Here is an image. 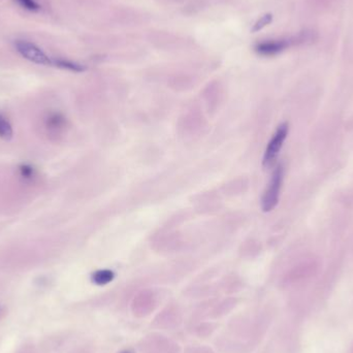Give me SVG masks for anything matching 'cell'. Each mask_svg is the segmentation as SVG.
<instances>
[{"instance_id":"obj_3","label":"cell","mask_w":353,"mask_h":353,"mask_svg":"<svg viewBox=\"0 0 353 353\" xmlns=\"http://www.w3.org/2000/svg\"><path fill=\"white\" fill-rule=\"evenodd\" d=\"M14 47L18 53L29 61L41 65H53V59L31 41L18 40Z\"/></svg>"},{"instance_id":"obj_6","label":"cell","mask_w":353,"mask_h":353,"mask_svg":"<svg viewBox=\"0 0 353 353\" xmlns=\"http://www.w3.org/2000/svg\"><path fill=\"white\" fill-rule=\"evenodd\" d=\"M53 65L60 67V68H64L67 70H71V71H76V72H82L86 69L85 66L72 62L69 60H64V59H53Z\"/></svg>"},{"instance_id":"obj_9","label":"cell","mask_w":353,"mask_h":353,"mask_svg":"<svg viewBox=\"0 0 353 353\" xmlns=\"http://www.w3.org/2000/svg\"><path fill=\"white\" fill-rule=\"evenodd\" d=\"M16 1L25 9L30 11H37L40 9V5L36 0H16Z\"/></svg>"},{"instance_id":"obj_5","label":"cell","mask_w":353,"mask_h":353,"mask_svg":"<svg viewBox=\"0 0 353 353\" xmlns=\"http://www.w3.org/2000/svg\"><path fill=\"white\" fill-rule=\"evenodd\" d=\"M115 277L114 272L110 270H100L92 275V281L97 285H106Z\"/></svg>"},{"instance_id":"obj_2","label":"cell","mask_w":353,"mask_h":353,"mask_svg":"<svg viewBox=\"0 0 353 353\" xmlns=\"http://www.w3.org/2000/svg\"><path fill=\"white\" fill-rule=\"evenodd\" d=\"M288 124L282 123L280 126L277 128L274 136L272 137L271 141L269 142L266 152H264L263 159H262V166L264 168H270L274 163L279 154L281 151L283 144L288 135Z\"/></svg>"},{"instance_id":"obj_1","label":"cell","mask_w":353,"mask_h":353,"mask_svg":"<svg viewBox=\"0 0 353 353\" xmlns=\"http://www.w3.org/2000/svg\"><path fill=\"white\" fill-rule=\"evenodd\" d=\"M284 179V168L279 165L273 172L270 183L261 198V209L263 212H270L275 209L279 201L280 191Z\"/></svg>"},{"instance_id":"obj_8","label":"cell","mask_w":353,"mask_h":353,"mask_svg":"<svg viewBox=\"0 0 353 353\" xmlns=\"http://www.w3.org/2000/svg\"><path fill=\"white\" fill-rule=\"evenodd\" d=\"M272 20H273V16H272L271 13L264 14L263 17H261V18L254 24V26H253L252 29H251V32L254 33V32H257V31H259V30H261V29H262L263 27L268 26V25L272 22Z\"/></svg>"},{"instance_id":"obj_4","label":"cell","mask_w":353,"mask_h":353,"mask_svg":"<svg viewBox=\"0 0 353 353\" xmlns=\"http://www.w3.org/2000/svg\"><path fill=\"white\" fill-rule=\"evenodd\" d=\"M291 40L281 39V40H271V41H263L258 43L255 47V51L263 56H273L278 53L285 50L290 43Z\"/></svg>"},{"instance_id":"obj_10","label":"cell","mask_w":353,"mask_h":353,"mask_svg":"<svg viewBox=\"0 0 353 353\" xmlns=\"http://www.w3.org/2000/svg\"><path fill=\"white\" fill-rule=\"evenodd\" d=\"M21 176L25 179H31L33 176V169L29 166H23L20 169Z\"/></svg>"},{"instance_id":"obj_7","label":"cell","mask_w":353,"mask_h":353,"mask_svg":"<svg viewBox=\"0 0 353 353\" xmlns=\"http://www.w3.org/2000/svg\"><path fill=\"white\" fill-rule=\"evenodd\" d=\"M12 127L7 120V118L2 114H0V139L4 141H9L12 138Z\"/></svg>"}]
</instances>
